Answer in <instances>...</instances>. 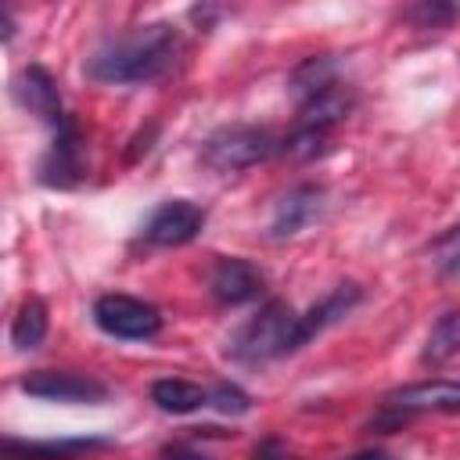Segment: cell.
I'll return each mask as SVG.
<instances>
[{
	"mask_svg": "<svg viewBox=\"0 0 460 460\" xmlns=\"http://www.w3.org/2000/svg\"><path fill=\"white\" fill-rule=\"evenodd\" d=\"M93 323L111 334V338H126V341H144L155 338L162 331V313L133 295H101L93 302Z\"/></svg>",
	"mask_w": 460,
	"mask_h": 460,
	"instance_id": "277c9868",
	"label": "cell"
},
{
	"mask_svg": "<svg viewBox=\"0 0 460 460\" xmlns=\"http://www.w3.org/2000/svg\"><path fill=\"white\" fill-rule=\"evenodd\" d=\"M255 460H288V453H284L277 442H266V446L255 453Z\"/></svg>",
	"mask_w": 460,
	"mask_h": 460,
	"instance_id": "cb8c5ba5",
	"label": "cell"
},
{
	"mask_svg": "<svg viewBox=\"0 0 460 460\" xmlns=\"http://www.w3.org/2000/svg\"><path fill=\"white\" fill-rule=\"evenodd\" d=\"M43 338H47V305L40 298H25L11 323V345L18 352H32L40 349Z\"/></svg>",
	"mask_w": 460,
	"mask_h": 460,
	"instance_id": "e0dca14e",
	"label": "cell"
},
{
	"mask_svg": "<svg viewBox=\"0 0 460 460\" xmlns=\"http://www.w3.org/2000/svg\"><path fill=\"white\" fill-rule=\"evenodd\" d=\"M349 111H352V93L338 83V86H331L327 93H320V97H313L309 104H302V108H298V126L334 129L338 122H345V119H349Z\"/></svg>",
	"mask_w": 460,
	"mask_h": 460,
	"instance_id": "2e32d148",
	"label": "cell"
},
{
	"mask_svg": "<svg viewBox=\"0 0 460 460\" xmlns=\"http://www.w3.org/2000/svg\"><path fill=\"white\" fill-rule=\"evenodd\" d=\"M180 54V32L169 22L140 25L126 36L101 43L86 58V75L104 86H137L162 79Z\"/></svg>",
	"mask_w": 460,
	"mask_h": 460,
	"instance_id": "6da1fadb",
	"label": "cell"
},
{
	"mask_svg": "<svg viewBox=\"0 0 460 460\" xmlns=\"http://www.w3.org/2000/svg\"><path fill=\"white\" fill-rule=\"evenodd\" d=\"M295 349H302L298 313L288 302H266L259 309V316H252L230 338V356L241 363H270V359H280Z\"/></svg>",
	"mask_w": 460,
	"mask_h": 460,
	"instance_id": "7a4b0ae2",
	"label": "cell"
},
{
	"mask_svg": "<svg viewBox=\"0 0 460 460\" xmlns=\"http://www.w3.org/2000/svg\"><path fill=\"white\" fill-rule=\"evenodd\" d=\"M151 399L165 413H194V410L208 406V388L183 381V377H162L151 385Z\"/></svg>",
	"mask_w": 460,
	"mask_h": 460,
	"instance_id": "9a60e30c",
	"label": "cell"
},
{
	"mask_svg": "<svg viewBox=\"0 0 460 460\" xmlns=\"http://www.w3.org/2000/svg\"><path fill=\"white\" fill-rule=\"evenodd\" d=\"M277 151V140L262 126H219L201 144V162L216 172H237L266 162Z\"/></svg>",
	"mask_w": 460,
	"mask_h": 460,
	"instance_id": "3957f363",
	"label": "cell"
},
{
	"mask_svg": "<svg viewBox=\"0 0 460 460\" xmlns=\"http://www.w3.org/2000/svg\"><path fill=\"white\" fill-rule=\"evenodd\" d=\"M388 406L399 413H428V410H442V413H456L460 410V381H420V385H406L399 392L388 395Z\"/></svg>",
	"mask_w": 460,
	"mask_h": 460,
	"instance_id": "7c38bea8",
	"label": "cell"
},
{
	"mask_svg": "<svg viewBox=\"0 0 460 460\" xmlns=\"http://www.w3.org/2000/svg\"><path fill=\"white\" fill-rule=\"evenodd\" d=\"M323 201H327V190L320 183H298L291 187L277 208H273V219H270V237L284 241V237H295L302 234L305 226H313L323 212Z\"/></svg>",
	"mask_w": 460,
	"mask_h": 460,
	"instance_id": "9c48e42d",
	"label": "cell"
},
{
	"mask_svg": "<svg viewBox=\"0 0 460 460\" xmlns=\"http://www.w3.org/2000/svg\"><path fill=\"white\" fill-rule=\"evenodd\" d=\"M14 97L22 101L25 111H32L36 119H43L50 129L65 126L68 122V111L61 104V90H58V79L43 68V65H29L18 72L14 79Z\"/></svg>",
	"mask_w": 460,
	"mask_h": 460,
	"instance_id": "ba28073f",
	"label": "cell"
},
{
	"mask_svg": "<svg viewBox=\"0 0 460 460\" xmlns=\"http://www.w3.org/2000/svg\"><path fill=\"white\" fill-rule=\"evenodd\" d=\"M456 14H460V11H456L453 4H420V7L410 11V18L420 22L424 29H442V25H449Z\"/></svg>",
	"mask_w": 460,
	"mask_h": 460,
	"instance_id": "7402d4cb",
	"label": "cell"
},
{
	"mask_svg": "<svg viewBox=\"0 0 460 460\" xmlns=\"http://www.w3.org/2000/svg\"><path fill=\"white\" fill-rule=\"evenodd\" d=\"M108 438H93V435H79V438H14L7 435L0 446L4 460H83L90 453L108 449Z\"/></svg>",
	"mask_w": 460,
	"mask_h": 460,
	"instance_id": "8fae6325",
	"label": "cell"
},
{
	"mask_svg": "<svg viewBox=\"0 0 460 460\" xmlns=\"http://www.w3.org/2000/svg\"><path fill=\"white\" fill-rule=\"evenodd\" d=\"M205 226V208L187 201V198H172V201H162L147 223H144V241L151 244H162V248H176V244H187L201 234Z\"/></svg>",
	"mask_w": 460,
	"mask_h": 460,
	"instance_id": "5b68a950",
	"label": "cell"
},
{
	"mask_svg": "<svg viewBox=\"0 0 460 460\" xmlns=\"http://www.w3.org/2000/svg\"><path fill=\"white\" fill-rule=\"evenodd\" d=\"M83 176H86L83 137H79L75 122L68 119L65 126L54 129V140H50L43 162H40V180H43L47 187H61V190H68V187H75Z\"/></svg>",
	"mask_w": 460,
	"mask_h": 460,
	"instance_id": "52a82bcc",
	"label": "cell"
},
{
	"mask_svg": "<svg viewBox=\"0 0 460 460\" xmlns=\"http://www.w3.org/2000/svg\"><path fill=\"white\" fill-rule=\"evenodd\" d=\"M349 460H385V453H381V449H363V453H356V456H349Z\"/></svg>",
	"mask_w": 460,
	"mask_h": 460,
	"instance_id": "d4e9b609",
	"label": "cell"
},
{
	"mask_svg": "<svg viewBox=\"0 0 460 460\" xmlns=\"http://www.w3.org/2000/svg\"><path fill=\"white\" fill-rule=\"evenodd\" d=\"M22 392L47 402H104L108 388L90 374L72 370H36L22 377Z\"/></svg>",
	"mask_w": 460,
	"mask_h": 460,
	"instance_id": "8992f818",
	"label": "cell"
},
{
	"mask_svg": "<svg viewBox=\"0 0 460 460\" xmlns=\"http://www.w3.org/2000/svg\"><path fill=\"white\" fill-rule=\"evenodd\" d=\"M158 460H212V456H205V453H198V449H190L183 442H172V446L158 449Z\"/></svg>",
	"mask_w": 460,
	"mask_h": 460,
	"instance_id": "603a6c76",
	"label": "cell"
},
{
	"mask_svg": "<svg viewBox=\"0 0 460 460\" xmlns=\"http://www.w3.org/2000/svg\"><path fill=\"white\" fill-rule=\"evenodd\" d=\"M331 133H334V129H320V126H295V129L284 137L280 155H284L288 162H313V158L327 155V147H331Z\"/></svg>",
	"mask_w": 460,
	"mask_h": 460,
	"instance_id": "d6986e66",
	"label": "cell"
},
{
	"mask_svg": "<svg viewBox=\"0 0 460 460\" xmlns=\"http://www.w3.org/2000/svg\"><path fill=\"white\" fill-rule=\"evenodd\" d=\"M208 402H212L216 410H223V413H248V410H252V395L241 392L237 385H226V381L208 392Z\"/></svg>",
	"mask_w": 460,
	"mask_h": 460,
	"instance_id": "44dd1931",
	"label": "cell"
},
{
	"mask_svg": "<svg viewBox=\"0 0 460 460\" xmlns=\"http://www.w3.org/2000/svg\"><path fill=\"white\" fill-rule=\"evenodd\" d=\"M262 288H266V277H262V270H259L255 262H248V259L226 255V259H219V262L212 266V273H208V291H212V298L223 302V305H244V302L259 298Z\"/></svg>",
	"mask_w": 460,
	"mask_h": 460,
	"instance_id": "30bf717a",
	"label": "cell"
},
{
	"mask_svg": "<svg viewBox=\"0 0 460 460\" xmlns=\"http://www.w3.org/2000/svg\"><path fill=\"white\" fill-rule=\"evenodd\" d=\"M456 352H460V313H442L431 323V331H428V341H424L420 359L431 363V367H438V363L453 359Z\"/></svg>",
	"mask_w": 460,
	"mask_h": 460,
	"instance_id": "ac0fdd59",
	"label": "cell"
},
{
	"mask_svg": "<svg viewBox=\"0 0 460 460\" xmlns=\"http://www.w3.org/2000/svg\"><path fill=\"white\" fill-rule=\"evenodd\" d=\"M331 86H338V65H334V58H327V54L305 58V61L295 65V72L288 75V93L298 101V108L309 104L313 97L327 93Z\"/></svg>",
	"mask_w": 460,
	"mask_h": 460,
	"instance_id": "5bb4252c",
	"label": "cell"
},
{
	"mask_svg": "<svg viewBox=\"0 0 460 460\" xmlns=\"http://www.w3.org/2000/svg\"><path fill=\"white\" fill-rule=\"evenodd\" d=\"M359 298H363L359 284H338L334 291H327L309 313L298 316V338H302V345L313 341L316 334H323V331H327L331 323H338L341 316H349V313L359 305Z\"/></svg>",
	"mask_w": 460,
	"mask_h": 460,
	"instance_id": "4fadbf2b",
	"label": "cell"
},
{
	"mask_svg": "<svg viewBox=\"0 0 460 460\" xmlns=\"http://www.w3.org/2000/svg\"><path fill=\"white\" fill-rule=\"evenodd\" d=\"M428 259H431V266H435L442 277L460 273V223H456V226H449L446 234H438V237L431 241Z\"/></svg>",
	"mask_w": 460,
	"mask_h": 460,
	"instance_id": "ffe728a7",
	"label": "cell"
}]
</instances>
